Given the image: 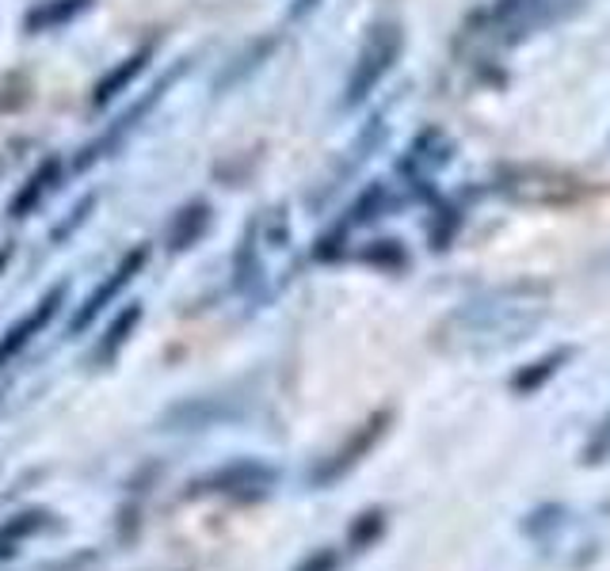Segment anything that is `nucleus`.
Segmentation results:
<instances>
[{
    "label": "nucleus",
    "mask_w": 610,
    "mask_h": 571,
    "mask_svg": "<svg viewBox=\"0 0 610 571\" xmlns=\"http://www.w3.org/2000/svg\"><path fill=\"white\" fill-rule=\"evenodd\" d=\"M274 484V469H264V464L256 461H236V464H225V469L210 472L206 480H195V487H203V492H244V487H252V492H267V487Z\"/></svg>",
    "instance_id": "nucleus-5"
},
{
    "label": "nucleus",
    "mask_w": 610,
    "mask_h": 571,
    "mask_svg": "<svg viewBox=\"0 0 610 571\" xmlns=\"http://www.w3.org/2000/svg\"><path fill=\"white\" fill-rule=\"evenodd\" d=\"M252 236H256V228H248V233H244V240H241V251H236V286H244V282L252 278V251H256V240H252Z\"/></svg>",
    "instance_id": "nucleus-15"
},
{
    "label": "nucleus",
    "mask_w": 610,
    "mask_h": 571,
    "mask_svg": "<svg viewBox=\"0 0 610 571\" xmlns=\"http://www.w3.org/2000/svg\"><path fill=\"white\" fill-rule=\"evenodd\" d=\"M61 301H65V286H53L50 294L42 297V301L35 305V309L27 312L23 320H15L12 327H8L4 335H0V365H8L15 355H20L23 347H27L30 339H35L38 332H42L46 324H50L53 316H58Z\"/></svg>",
    "instance_id": "nucleus-3"
},
{
    "label": "nucleus",
    "mask_w": 610,
    "mask_h": 571,
    "mask_svg": "<svg viewBox=\"0 0 610 571\" xmlns=\"http://www.w3.org/2000/svg\"><path fill=\"white\" fill-rule=\"evenodd\" d=\"M42 525H46L42 510H30V514H15V522L0 525V537H30V533H38Z\"/></svg>",
    "instance_id": "nucleus-14"
},
{
    "label": "nucleus",
    "mask_w": 610,
    "mask_h": 571,
    "mask_svg": "<svg viewBox=\"0 0 610 571\" xmlns=\"http://www.w3.org/2000/svg\"><path fill=\"white\" fill-rule=\"evenodd\" d=\"M149 58H152V42L142 46V50H134L130 58H122L119 65H114L107 76H99V84L91 88V107L99 111V107H107L111 99H119L122 91H126L130 84H134L137 76H142V69L149 65Z\"/></svg>",
    "instance_id": "nucleus-8"
},
{
    "label": "nucleus",
    "mask_w": 610,
    "mask_h": 571,
    "mask_svg": "<svg viewBox=\"0 0 610 571\" xmlns=\"http://www.w3.org/2000/svg\"><path fill=\"white\" fill-rule=\"evenodd\" d=\"M58 179H61V160L58 157L42 160V164H38L35 172L20 183V190H15L12 202H8V218H27V213H35L38 202L58 187Z\"/></svg>",
    "instance_id": "nucleus-7"
},
{
    "label": "nucleus",
    "mask_w": 610,
    "mask_h": 571,
    "mask_svg": "<svg viewBox=\"0 0 610 571\" xmlns=\"http://www.w3.org/2000/svg\"><path fill=\"white\" fill-rule=\"evenodd\" d=\"M386 423H389V415H386V411H381V415H374L370 423L358 426V434H351V438L343 442V446L335 449V454L328 457V461L320 464L317 472H313V484H332V480L347 476V472L355 469V464L363 461V457L374 449V442L381 438V431H386Z\"/></svg>",
    "instance_id": "nucleus-2"
},
{
    "label": "nucleus",
    "mask_w": 610,
    "mask_h": 571,
    "mask_svg": "<svg viewBox=\"0 0 610 571\" xmlns=\"http://www.w3.org/2000/svg\"><path fill=\"white\" fill-rule=\"evenodd\" d=\"M335 568H340V553L335 548H320V553L305 556L294 571H335Z\"/></svg>",
    "instance_id": "nucleus-16"
},
{
    "label": "nucleus",
    "mask_w": 610,
    "mask_h": 571,
    "mask_svg": "<svg viewBox=\"0 0 610 571\" xmlns=\"http://www.w3.org/2000/svg\"><path fill=\"white\" fill-rule=\"evenodd\" d=\"M142 324V305H130V309H122L119 316H114V324L107 327V335L99 339V347H96V362L103 365V362H111L114 355H119L122 347H126V339H130V332Z\"/></svg>",
    "instance_id": "nucleus-11"
},
{
    "label": "nucleus",
    "mask_w": 610,
    "mask_h": 571,
    "mask_svg": "<svg viewBox=\"0 0 610 571\" xmlns=\"http://www.w3.org/2000/svg\"><path fill=\"white\" fill-rule=\"evenodd\" d=\"M145 263H149V248H145V244H142V248H130L126 256H122V263L114 266L111 278L99 282V286L88 294V301H84V309L76 312L73 320H69V332H73V335H76V332H84V327H88L91 320H96L99 312H103L107 305H111L114 297H119L122 289H126L130 282H134L137 274H142V266H145Z\"/></svg>",
    "instance_id": "nucleus-1"
},
{
    "label": "nucleus",
    "mask_w": 610,
    "mask_h": 571,
    "mask_svg": "<svg viewBox=\"0 0 610 571\" xmlns=\"http://www.w3.org/2000/svg\"><path fill=\"white\" fill-rule=\"evenodd\" d=\"M381 530H386V510H366V514H358L355 522H351V530H347L351 548L374 545V541L381 537Z\"/></svg>",
    "instance_id": "nucleus-13"
},
{
    "label": "nucleus",
    "mask_w": 610,
    "mask_h": 571,
    "mask_svg": "<svg viewBox=\"0 0 610 571\" xmlns=\"http://www.w3.org/2000/svg\"><path fill=\"white\" fill-rule=\"evenodd\" d=\"M164 84H168V80H160L157 88H152L149 96H145V103H137L134 111H126V114H122V119L114 122V129H107L103 137H96V141H91L88 149H84V157H76V164H73L76 172H88V167H91V164H99V160H103L107 152H114V149H119V141L130 134V129L137 126V119H145V111H149V107L160 99V91H164Z\"/></svg>",
    "instance_id": "nucleus-6"
},
{
    "label": "nucleus",
    "mask_w": 610,
    "mask_h": 571,
    "mask_svg": "<svg viewBox=\"0 0 610 571\" xmlns=\"http://www.w3.org/2000/svg\"><path fill=\"white\" fill-rule=\"evenodd\" d=\"M206 225H210V206L206 202H187L180 213H172V221H168V251H183L191 248V244L198 240V236L206 233Z\"/></svg>",
    "instance_id": "nucleus-9"
},
{
    "label": "nucleus",
    "mask_w": 610,
    "mask_h": 571,
    "mask_svg": "<svg viewBox=\"0 0 610 571\" xmlns=\"http://www.w3.org/2000/svg\"><path fill=\"white\" fill-rule=\"evenodd\" d=\"M396 46H401V38H396L393 30H389V35H378L370 46H366L363 61H358L355 76H351V84H347V103H355V99H363L366 91H370L374 84H378V76L386 73L389 61L396 58Z\"/></svg>",
    "instance_id": "nucleus-4"
},
{
    "label": "nucleus",
    "mask_w": 610,
    "mask_h": 571,
    "mask_svg": "<svg viewBox=\"0 0 610 571\" xmlns=\"http://www.w3.org/2000/svg\"><path fill=\"white\" fill-rule=\"evenodd\" d=\"M88 4H91V0H42V4H35L27 12L23 27H27L30 35H42V30H58V27H65V23H73Z\"/></svg>",
    "instance_id": "nucleus-10"
},
{
    "label": "nucleus",
    "mask_w": 610,
    "mask_h": 571,
    "mask_svg": "<svg viewBox=\"0 0 610 571\" xmlns=\"http://www.w3.org/2000/svg\"><path fill=\"white\" fill-rule=\"evenodd\" d=\"M569 355H572V350L561 347V350H553V355H546V358H538V362H530L526 370H518L515 377H511V393L526 396V393H534V388H541L557 370H561V362Z\"/></svg>",
    "instance_id": "nucleus-12"
}]
</instances>
